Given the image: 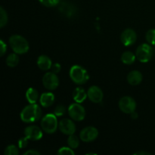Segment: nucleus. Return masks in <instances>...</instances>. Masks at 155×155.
I'll return each mask as SVG.
<instances>
[{"instance_id": "nucleus-1", "label": "nucleus", "mask_w": 155, "mask_h": 155, "mask_svg": "<svg viewBox=\"0 0 155 155\" xmlns=\"http://www.w3.org/2000/svg\"><path fill=\"white\" fill-rule=\"evenodd\" d=\"M42 117V110L40 107L35 103L26 106L21 112V119L23 122L33 123L39 120Z\"/></svg>"}, {"instance_id": "nucleus-7", "label": "nucleus", "mask_w": 155, "mask_h": 155, "mask_svg": "<svg viewBox=\"0 0 155 155\" xmlns=\"http://www.w3.org/2000/svg\"><path fill=\"white\" fill-rule=\"evenodd\" d=\"M119 108L124 114H131L136 109V103L133 98L130 96L123 97L119 101Z\"/></svg>"}, {"instance_id": "nucleus-11", "label": "nucleus", "mask_w": 155, "mask_h": 155, "mask_svg": "<svg viewBox=\"0 0 155 155\" xmlns=\"http://www.w3.org/2000/svg\"><path fill=\"white\" fill-rule=\"evenodd\" d=\"M120 39L124 45L130 46L136 42L137 39V35L136 32L132 29H126L121 34Z\"/></svg>"}, {"instance_id": "nucleus-8", "label": "nucleus", "mask_w": 155, "mask_h": 155, "mask_svg": "<svg viewBox=\"0 0 155 155\" xmlns=\"http://www.w3.org/2000/svg\"><path fill=\"white\" fill-rule=\"evenodd\" d=\"M42 84L48 90H54L59 86L58 77L53 72L46 73L42 77Z\"/></svg>"}, {"instance_id": "nucleus-21", "label": "nucleus", "mask_w": 155, "mask_h": 155, "mask_svg": "<svg viewBox=\"0 0 155 155\" xmlns=\"http://www.w3.org/2000/svg\"><path fill=\"white\" fill-rule=\"evenodd\" d=\"M68 144L69 145V147H71L73 149H75L80 145V140H79V138L77 136H75L74 134L70 135L68 139Z\"/></svg>"}, {"instance_id": "nucleus-6", "label": "nucleus", "mask_w": 155, "mask_h": 155, "mask_svg": "<svg viewBox=\"0 0 155 155\" xmlns=\"http://www.w3.org/2000/svg\"><path fill=\"white\" fill-rule=\"evenodd\" d=\"M68 114L74 120L81 121L86 117V110L80 103H74L68 107Z\"/></svg>"}, {"instance_id": "nucleus-18", "label": "nucleus", "mask_w": 155, "mask_h": 155, "mask_svg": "<svg viewBox=\"0 0 155 155\" xmlns=\"http://www.w3.org/2000/svg\"><path fill=\"white\" fill-rule=\"evenodd\" d=\"M39 98L38 92L33 88H29L26 92V98L30 104H35Z\"/></svg>"}, {"instance_id": "nucleus-25", "label": "nucleus", "mask_w": 155, "mask_h": 155, "mask_svg": "<svg viewBox=\"0 0 155 155\" xmlns=\"http://www.w3.org/2000/svg\"><path fill=\"white\" fill-rule=\"evenodd\" d=\"M4 154L5 155H18L19 154V151L15 145H11L5 149Z\"/></svg>"}, {"instance_id": "nucleus-30", "label": "nucleus", "mask_w": 155, "mask_h": 155, "mask_svg": "<svg viewBox=\"0 0 155 155\" xmlns=\"http://www.w3.org/2000/svg\"><path fill=\"white\" fill-rule=\"evenodd\" d=\"M51 69L53 73H54V74H58V73L60 72L61 69V65L59 64L58 63H55V64H53Z\"/></svg>"}, {"instance_id": "nucleus-28", "label": "nucleus", "mask_w": 155, "mask_h": 155, "mask_svg": "<svg viewBox=\"0 0 155 155\" xmlns=\"http://www.w3.org/2000/svg\"><path fill=\"white\" fill-rule=\"evenodd\" d=\"M65 111H66V108L64 105L61 104V105H58L57 107H55L54 110V114L57 117H61L62 115H64L65 114Z\"/></svg>"}, {"instance_id": "nucleus-26", "label": "nucleus", "mask_w": 155, "mask_h": 155, "mask_svg": "<svg viewBox=\"0 0 155 155\" xmlns=\"http://www.w3.org/2000/svg\"><path fill=\"white\" fill-rule=\"evenodd\" d=\"M58 154L59 155H66V154H71L74 155L75 152L74 151L73 148L71 147H62L58 151Z\"/></svg>"}, {"instance_id": "nucleus-14", "label": "nucleus", "mask_w": 155, "mask_h": 155, "mask_svg": "<svg viewBox=\"0 0 155 155\" xmlns=\"http://www.w3.org/2000/svg\"><path fill=\"white\" fill-rule=\"evenodd\" d=\"M127 81L130 85H133V86L140 84L142 81V74L138 71H131L129 73L127 76Z\"/></svg>"}, {"instance_id": "nucleus-22", "label": "nucleus", "mask_w": 155, "mask_h": 155, "mask_svg": "<svg viewBox=\"0 0 155 155\" xmlns=\"http://www.w3.org/2000/svg\"><path fill=\"white\" fill-rule=\"evenodd\" d=\"M59 9L61 12L68 15V17H71V15L74 14V10L73 9V6L71 5L69 3H62L61 6H60Z\"/></svg>"}, {"instance_id": "nucleus-19", "label": "nucleus", "mask_w": 155, "mask_h": 155, "mask_svg": "<svg viewBox=\"0 0 155 155\" xmlns=\"http://www.w3.org/2000/svg\"><path fill=\"white\" fill-rule=\"evenodd\" d=\"M136 56L131 51H125L121 55V61L125 64H132L136 61Z\"/></svg>"}, {"instance_id": "nucleus-15", "label": "nucleus", "mask_w": 155, "mask_h": 155, "mask_svg": "<svg viewBox=\"0 0 155 155\" xmlns=\"http://www.w3.org/2000/svg\"><path fill=\"white\" fill-rule=\"evenodd\" d=\"M37 65L39 69H41L42 71H48V70L51 69V66H52V62L48 56L41 55L38 58Z\"/></svg>"}, {"instance_id": "nucleus-27", "label": "nucleus", "mask_w": 155, "mask_h": 155, "mask_svg": "<svg viewBox=\"0 0 155 155\" xmlns=\"http://www.w3.org/2000/svg\"><path fill=\"white\" fill-rule=\"evenodd\" d=\"M39 2L46 7H54L59 4L60 0H39Z\"/></svg>"}, {"instance_id": "nucleus-23", "label": "nucleus", "mask_w": 155, "mask_h": 155, "mask_svg": "<svg viewBox=\"0 0 155 155\" xmlns=\"http://www.w3.org/2000/svg\"><path fill=\"white\" fill-rule=\"evenodd\" d=\"M8 23V15L2 7L0 8V27L2 28Z\"/></svg>"}, {"instance_id": "nucleus-3", "label": "nucleus", "mask_w": 155, "mask_h": 155, "mask_svg": "<svg viewBox=\"0 0 155 155\" xmlns=\"http://www.w3.org/2000/svg\"><path fill=\"white\" fill-rule=\"evenodd\" d=\"M70 77L76 84L82 85L89 80V76L85 68L80 65H74L70 70Z\"/></svg>"}, {"instance_id": "nucleus-32", "label": "nucleus", "mask_w": 155, "mask_h": 155, "mask_svg": "<svg viewBox=\"0 0 155 155\" xmlns=\"http://www.w3.org/2000/svg\"><path fill=\"white\" fill-rule=\"evenodd\" d=\"M39 154H40V153L34 149L29 150V151H27L25 153H24V155H39Z\"/></svg>"}, {"instance_id": "nucleus-17", "label": "nucleus", "mask_w": 155, "mask_h": 155, "mask_svg": "<svg viewBox=\"0 0 155 155\" xmlns=\"http://www.w3.org/2000/svg\"><path fill=\"white\" fill-rule=\"evenodd\" d=\"M86 97H88L87 93L85 92L83 88H77L74 89L73 92V98L77 103H82L86 100Z\"/></svg>"}, {"instance_id": "nucleus-2", "label": "nucleus", "mask_w": 155, "mask_h": 155, "mask_svg": "<svg viewBox=\"0 0 155 155\" xmlns=\"http://www.w3.org/2000/svg\"><path fill=\"white\" fill-rule=\"evenodd\" d=\"M9 44L14 52L18 54H25L29 50V43L27 39L20 35H13L9 39Z\"/></svg>"}, {"instance_id": "nucleus-10", "label": "nucleus", "mask_w": 155, "mask_h": 155, "mask_svg": "<svg viewBox=\"0 0 155 155\" xmlns=\"http://www.w3.org/2000/svg\"><path fill=\"white\" fill-rule=\"evenodd\" d=\"M58 128L62 133L65 135H72L74 134L76 131V126L73 120L71 119H62L58 123Z\"/></svg>"}, {"instance_id": "nucleus-20", "label": "nucleus", "mask_w": 155, "mask_h": 155, "mask_svg": "<svg viewBox=\"0 0 155 155\" xmlns=\"http://www.w3.org/2000/svg\"><path fill=\"white\" fill-rule=\"evenodd\" d=\"M19 62V58H18L17 53H12L10 54L6 58V64L10 68H15L18 64Z\"/></svg>"}, {"instance_id": "nucleus-33", "label": "nucleus", "mask_w": 155, "mask_h": 155, "mask_svg": "<svg viewBox=\"0 0 155 155\" xmlns=\"http://www.w3.org/2000/svg\"><path fill=\"white\" fill-rule=\"evenodd\" d=\"M134 154L136 155H151V154L147 151H138V152H136Z\"/></svg>"}, {"instance_id": "nucleus-13", "label": "nucleus", "mask_w": 155, "mask_h": 155, "mask_svg": "<svg viewBox=\"0 0 155 155\" xmlns=\"http://www.w3.org/2000/svg\"><path fill=\"white\" fill-rule=\"evenodd\" d=\"M87 95L89 100L94 103L101 102V101L103 99V97H104V94H103L102 90L98 86H91L88 89Z\"/></svg>"}, {"instance_id": "nucleus-24", "label": "nucleus", "mask_w": 155, "mask_h": 155, "mask_svg": "<svg viewBox=\"0 0 155 155\" xmlns=\"http://www.w3.org/2000/svg\"><path fill=\"white\" fill-rule=\"evenodd\" d=\"M146 40L150 45H155V29H151L147 32L145 35Z\"/></svg>"}, {"instance_id": "nucleus-34", "label": "nucleus", "mask_w": 155, "mask_h": 155, "mask_svg": "<svg viewBox=\"0 0 155 155\" xmlns=\"http://www.w3.org/2000/svg\"><path fill=\"white\" fill-rule=\"evenodd\" d=\"M130 114H131V117L133 118V119L136 120V119H137V118H138V114L136 113V111L133 112V113H131Z\"/></svg>"}, {"instance_id": "nucleus-16", "label": "nucleus", "mask_w": 155, "mask_h": 155, "mask_svg": "<svg viewBox=\"0 0 155 155\" xmlns=\"http://www.w3.org/2000/svg\"><path fill=\"white\" fill-rule=\"evenodd\" d=\"M39 101L42 107H50L52 105L54 101V95L51 92H45L41 95Z\"/></svg>"}, {"instance_id": "nucleus-12", "label": "nucleus", "mask_w": 155, "mask_h": 155, "mask_svg": "<svg viewBox=\"0 0 155 155\" xmlns=\"http://www.w3.org/2000/svg\"><path fill=\"white\" fill-rule=\"evenodd\" d=\"M24 135L30 140L37 141L42 139V132L36 126H29L24 130Z\"/></svg>"}, {"instance_id": "nucleus-29", "label": "nucleus", "mask_w": 155, "mask_h": 155, "mask_svg": "<svg viewBox=\"0 0 155 155\" xmlns=\"http://www.w3.org/2000/svg\"><path fill=\"white\" fill-rule=\"evenodd\" d=\"M28 140L29 139H27V137H24V138H21V139H19V141H18V145H19V147L21 148H26L27 145V144H28Z\"/></svg>"}, {"instance_id": "nucleus-4", "label": "nucleus", "mask_w": 155, "mask_h": 155, "mask_svg": "<svg viewBox=\"0 0 155 155\" xmlns=\"http://www.w3.org/2000/svg\"><path fill=\"white\" fill-rule=\"evenodd\" d=\"M41 127L45 133L52 134L58 127L57 116L52 114L45 115L41 120Z\"/></svg>"}, {"instance_id": "nucleus-31", "label": "nucleus", "mask_w": 155, "mask_h": 155, "mask_svg": "<svg viewBox=\"0 0 155 155\" xmlns=\"http://www.w3.org/2000/svg\"><path fill=\"white\" fill-rule=\"evenodd\" d=\"M0 45H1V52H0V55L3 56L6 52V50H7V46H6V44L3 42L2 39L0 40Z\"/></svg>"}, {"instance_id": "nucleus-9", "label": "nucleus", "mask_w": 155, "mask_h": 155, "mask_svg": "<svg viewBox=\"0 0 155 155\" xmlns=\"http://www.w3.org/2000/svg\"><path fill=\"white\" fill-rule=\"evenodd\" d=\"M98 136V131L93 127H87L80 132V137L83 142H90L95 140Z\"/></svg>"}, {"instance_id": "nucleus-5", "label": "nucleus", "mask_w": 155, "mask_h": 155, "mask_svg": "<svg viewBox=\"0 0 155 155\" xmlns=\"http://www.w3.org/2000/svg\"><path fill=\"white\" fill-rule=\"evenodd\" d=\"M153 51V48L150 44H142L136 49V58L142 63H146L151 59Z\"/></svg>"}]
</instances>
